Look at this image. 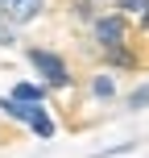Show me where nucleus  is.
Listing matches in <instances>:
<instances>
[{
  "label": "nucleus",
  "instance_id": "nucleus-1",
  "mask_svg": "<svg viewBox=\"0 0 149 158\" xmlns=\"http://www.w3.org/2000/svg\"><path fill=\"white\" fill-rule=\"evenodd\" d=\"M0 108H4V112H13V117H21V121H25V125H29V129H33L37 137H54V121L46 117V108H41V104H21V100H4Z\"/></svg>",
  "mask_w": 149,
  "mask_h": 158
},
{
  "label": "nucleus",
  "instance_id": "nucleus-2",
  "mask_svg": "<svg viewBox=\"0 0 149 158\" xmlns=\"http://www.w3.org/2000/svg\"><path fill=\"white\" fill-rule=\"evenodd\" d=\"M95 38H100L104 50H112V58H116V63H124V54H120V42H124V21H120V17H104V21L95 25Z\"/></svg>",
  "mask_w": 149,
  "mask_h": 158
},
{
  "label": "nucleus",
  "instance_id": "nucleus-3",
  "mask_svg": "<svg viewBox=\"0 0 149 158\" xmlns=\"http://www.w3.org/2000/svg\"><path fill=\"white\" fill-rule=\"evenodd\" d=\"M29 63L37 67V71L46 75L54 87L66 83V67H62V58H58V54H50V50H29Z\"/></svg>",
  "mask_w": 149,
  "mask_h": 158
},
{
  "label": "nucleus",
  "instance_id": "nucleus-4",
  "mask_svg": "<svg viewBox=\"0 0 149 158\" xmlns=\"http://www.w3.org/2000/svg\"><path fill=\"white\" fill-rule=\"evenodd\" d=\"M41 4H46V0H0V13H4L8 21L25 25V21H33V17L41 13Z\"/></svg>",
  "mask_w": 149,
  "mask_h": 158
},
{
  "label": "nucleus",
  "instance_id": "nucleus-5",
  "mask_svg": "<svg viewBox=\"0 0 149 158\" xmlns=\"http://www.w3.org/2000/svg\"><path fill=\"white\" fill-rule=\"evenodd\" d=\"M13 100H21V104H25V100H37V104H41V87H37V83H17V87H13Z\"/></svg>",
  "mask_w": 149,
  "mask_h": 158
},
{
  "label": "nucleus",
  "instance_id": "nucleus-6",
  "mask_svg": "<svg viewBox=\"0 0 149 158\" xmlns=\"http://www.w3.org/2000/svg\"><path fill=\"white\" fill-rule=\"evenodd\" d=\"M120 4H124L128 13H145V21H149V0H120Z\"/></svg>",
  "mask_w": 149,
  "mask_h": 158
},
{
  "label": "nucleus",
  "instance_id": "nucleus-7",
  "mask_svg": "<svg viewBox=\"0 0 149 158\" xmlns=\"http://www.w3.org/2000/svg\"><path fill=\"white\" fill-rule=\"evenodd\" d=\"M133 104H137V108H145V104H149V87H137V92H133Z\"/></svg>",
  "mask_w": 149,
  "mask_h": 158
},
{
  "label": "nucleus",
  "instance_id": "nucleus-8",
  "mask_svg": "<svg viewBox=\"0 0 149 158\" xmlns=\"http://www.w3.org/2000/svg\"><path fill=\"white\" fill-rule=\"evenodd\" d=\"M95 92H100V96H112V79H95Z\"/></svg>",
  "mask_w": 149,
  "mask_h": 158
},
{
  "label": "nucleus",
  "instance_id": "nucleus-9",
  "mask_svg": "<svg viewBox=\"0 0 149 158\" xmlns=\"http://www.w3.org/2000/svg\"><path fill=\"white\" fill-rule=\"evenodd\" d=\"M0 42H13V38H8V17L4 13H0Z\"/></svg>",
  "mask_w": 149,
  "mask_h": 158
}]
</instances>
